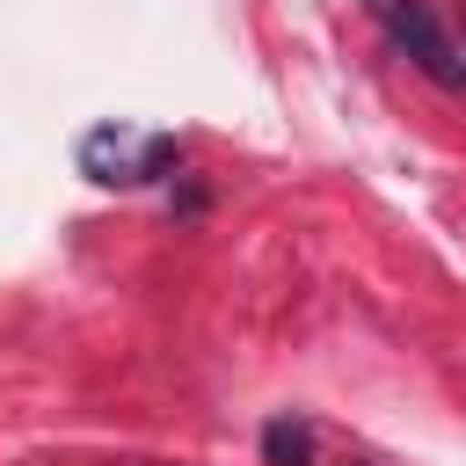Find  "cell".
<instances>
[{"label": "cell", "mask_w": 466, "mask_h": 466, "mask_svg": "<svg viewBox=\"0 0 466 466\" xmlns=\"http://www.w3.org/2000/svg\"><path fill=\"white\" fill-rule=\"evenodd\" d=\"M182 160V146L175 138H160V131H131V124H95L87 138H80V175H95V182H160L167 167Z\"/></svg>", "instance_id": "obj_1"}, {"label": "cell", "mask_w": 466, "mask_h": 466, "mask_svg": "<svg viewBox=\"0 0 466 466\" xmlns=\"http://www.w3.org/2000/svg\"><path fill=\"white\" fill-rule=\"evenodd\" d=\"M371 22L386 29V44H393L415 73H430L437 87H466L459 44H451V36H444V22L430 15V0H371Z\"/></svg>", "instance_id": "obj_2"}, {"label": "cell", "mask_w": 466, "mask_h": 466, "mask_svg": "<svg viewBox=\"0 0 466 466\" xmlns=\"http://www.w3.org/2000/svg\"><path fill=\"white\" fill-rule=\"evenodd\" d=\"M262 459H269V466H313V422H306V415L262 422Z\"/></svg>", "instance_id": "obj_3"}, {"label": "cell", "mask_w": 466, "mask_h": 466, "mask_svg": "<svg viewBox=\"0 0 466 466\" xmlns=\"http://www.w3.org/2000/svg\"><path fill=\"white\" fill-rule=\"evenodd\" d=\"M459 66H466V22H459Z\"/></svg>", "instance_id": "obj_4"}]
</instances>
